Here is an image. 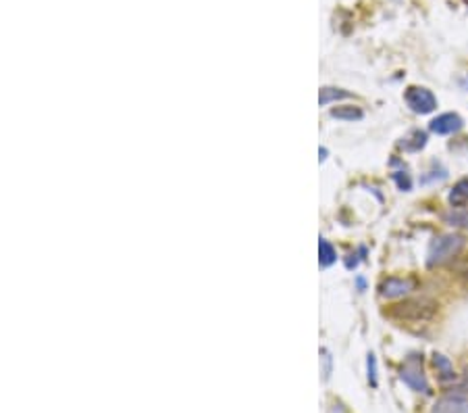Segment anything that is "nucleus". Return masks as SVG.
Listing matches in <instances>:
<instances>
[{
  "label": "nucleus",
  "mask_w": 468,
  "mask_h": 413,
  "mask_svg": "<svg viewBox=\"0 0 468 413\" xmlns=\"http://www.w3.org/2000/svg\"><path fill=\"white\" fill-rule=\"evenodd\" d=\"M462 117L456 115V113H443L439 117H435L431 121V131L439 134V136H447V134H454L462 127Z\"/></svg>",
  "instance_id": "nucleus-6"
},
{
  "label": "nucleus",
  "mask_w": 468,
  "mask_h": 413,
  "mask_svg": "<svg viewBox=\"0 0 468 413\" xmlns=\"http://www.w3.org/2000/svg\"><path fill=\"white\" fill-rule=\"evenodd\" d=\"M464 3H466V5H468V0H464Z\"/></svg>",
  "instance_id": "nucleus-17"
},
{
  "label": "nucleus",
  "mask_w": 468,
  "mask_h": 413,
  "mask_svg": "<svg viewBox=\"0 0 468 413\" xmlns=\"http://www.w3.org/2000/svg\"><path fill=\"white\" fill-rule=\"evenodd\" d=\"M400 378L416 392H429V382L423 374V368H421V361L419 357H410L406 361V366L402 368L400 372Z\"/></svg>",
  "instance_id": "nucleus-4"
},
{
  "label": "nucleus",
  "mask_w": 468,
  "mask_h": 413,
  "mask_svg": "<svg viewBox=\"0 0 468 413\" xmlns=\"http://www.w3.org/2000/svg\"><path fill=\"white\" fill-rule=\"evenodd\" d=\"M406 105H408L414 113L427 115V113H431V111L437 107V98H435L433 92L427 90V88H408V90H406Z\"/></svg>",
  "instance_id": "nucleus-3"
},
{
  "label": "nucleus",
  "mask_w": 468,
  "mask_h": 413,
  "mask_svg": "<svg viewBox=\"0 0 468 413\" xmlns=\"http://www.w3.org/2000/svg\"><path fill=\"white\" fill-rule=\"evenodd\" d=\"M464 246V238L458 236V234H443V236H437L431 246H429V253H427V265L429 267H437V265H443L447 263L449 259H454Z\"/></svg>",
  "instance_id": "nucleus-1"
},
{
  "label": "nucleus",
  "mask_w": 468,
  "mask_h": 413,
  "mask_svg": "<svg viewBox=\"0 0 468 413\" xmlns=\"http://www.w3.org/2000/svg\"><path fill=\"white\" fill-rule=\"evenodd\" d=\"M431 413H468V399L464 396H443L439 399Z\"/></svg>",
  "instance_id": "nucleus-7"
},
{
  "label": "nucleus",
  "mask_w": 468,
  "mask_h": 413,
  "mask_svg": "<svg viewBox=\"0 0 468 413\" xmlns=\"http://www.w3.org/2000/svg\"><path fill=\"white\" fill-rule=\"evenodd\" d=\"M331 115H333V117H337V119L354 121V119H360V117H362V111H360V109H356V107H337V109H333V111H331Z\"/></svg>",
  "instance_id": "nucleus-12"
},
{
  "label": "nucleus",
  "mask_w": 468,
  "mask_h": 413,
  "mask_svg": "<svg viewBox=\"0 0 468 413\" xmlns=\"http://www.w3.org/2000/svg\"><path fill=\"white\" fill-rule=\"evenodd\" d=\"M368 380L372 386H377V359L375 355H368Z\"/></svg>",
  "instance_id": "nucleus-14"
},
{
  "label": "nucleus",
  "mask_w": 468,
  "mask_h": 413,
  "mask_svg": "<svg viewBox=\"0 0 468 413\" xmlns=\"http://www.w3.org/2000/svg\"><path fill=\"white\" fill-rule=\"evenodd\" d=\"M443 220H445L449 226L466 228V230H468V209H452V211L443 213Z\"/></svg>",
  "instance_id": "nucleus-10"
},
{
  "label": "nucleus",
  "mask_w": 468,
  "mask_h": 413,
  "mask_svg": "<svg viewBox=\"0 0 468 413\" xmlns=\"http://www.w3.org/2000/svg\"><path fill=\"white\" fill-rule=\"evenodd\" d=\"M460 278L464 280V284H468V263H464V265L460 267Z\"/></svg>",
  "instance_id": "nucleus-15"
},
{
  "label": "nucleus",
  "mask_w": 468,
  "mask_h": 413,
  "mask_svg": "<svg viewBox=\"0 0 468 413\" xmlns=\"http://www.w3.org/2000/svg\"><path fill=\"white\" fill-rule=\"evenodd\" d=\"M437 311V305L429 299H412V301H404L400 305H396L392 311L394 317L404 319V321H425L431 319Z\"/></svg>",
  "instance_id": "nucleus-2"
},
{
  "label": "nucleus",
  "mask_w": 468,
  "mask_h": 413,
  "mask_svg": "<svg viewBox=\"0 0 468 413\" xmlns=\"http://www.w3.org/2000/svg\"><path fill=\"white\" fill-rule=\"evenodd\" d=\"M350 94L346 90H337V88H323L321 90V96H319V103L321 105H329L331 100H339V98H348Z\"/></svg>",
  "instance_id": "nucleus-13"
},
{
  "label": "nucleus",
  "mask_w": 468,
  "mask_h": 413,
  "mask_svg": "<svg viewBox=\"0 0 468 413\" xmlns=\"http://www.w3.org/2000/svg\"><path fill=\"white\" fill-rule=\"evenodd\" d=\"M449 202H452L454 206H462V204L468 202V180H460V182L452 188V192H449Z\"/></svg>",
  "instance_id": "nucleus-9"
},
{
  "label": "nucleus",
  "mask_w": 468,
  "mask_h": 413,
  "mask_svg": "<svg viewBox=\"0 0 468 413\" xmlns=\"http://www.w3.org/2000/svg\"><path fill=\"white\" fill-rule=\"evenodd\" d=\"M462 388L468 392V368L464 370V374H462Z\"/></svg>",
  "instance_id": "nucleus-16"
},
{
  "label": "nucleus",
  "mask_w": 468,
  "mask_h": 413,
  "mask_svg": "<svg viewBox=\"0 0 468 413\" xmlns=\"http://www.w3.org/2000/svg\"><path fill=\"white\" fill-rule=\"evenodd\" d=\"M319 255H321L319 259H321V265H323V267H329V265L335 261V257H337V255H335V248H333L327 240H321V242H319Z\"/></svg>",
  "instance_id": "nucleus-11"
},
{
  "label": "nucleus",
  "mask_w": 468,
  "mask_h": 413,
  "mask_svg": "<svg viewBox=\"0 0 468 413\" xmlns=\"http://www.w3.org/2000/svg\"><path fill=\"white\" fill-rule=\"evenodd\" d=\"M414 288L412 280H402V278H389L381 284V297L385 299H400L408 295Z\"/></svg>",
  "instance_id": "nucleus-5"
},
{
  "label": "nucleus",
  "mask_w": 468,
  "mask_h": 413,
  "mask_svg": "<svg viewBox=\"0 0 468 413\" xmlns=\"http://www.w3.org/2000/svg\"><path fill=\"white\" fill-rule=\"evenodd\" d=\"M433 366L437 368V374H439V378H441L443 382H449V380H454V378H456L454 368H452V363H449V359H447V357H443V355L435 353V355H433Z\"/></svg>",
  "instance_id": "nucleus-8"
}]
</instances>
